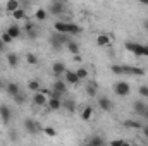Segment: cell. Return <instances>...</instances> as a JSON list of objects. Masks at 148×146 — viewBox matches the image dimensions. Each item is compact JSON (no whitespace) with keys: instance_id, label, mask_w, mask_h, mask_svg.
<instances>
[{"instance_id":"16","label":"cell","mask_w":148,"mask_h":146,"mask_svg":"<svg viewBox=\"0 0 148 146\" xmlns=\"http://www.w3.org/2000/svg\"><path fill=\"white\" fill-rule=\"evenodd\" d=\"M53 91H57V93H60V95H64L66 91H67V86H66V83L64 81H55L53 83Z\"/></svg>"},{"instance_id":"25","label":"cell","mask_w":148,"mask_h":146,"mask_svg":"<svg viewBox=\"0 0 148 146\" xmlns=\"http://www.w3.org/2000/svg\"><path fill=\"white\" fill-rule=\"evenodd\" d=\"M103 143H105V141H103L102 136H93V138L88 139V145H91V146H98V145H103Z\"/></svg>"},{"instance_id":"19","label":"cell","mask_w":148,"mask_h":146,"mask_svg":"<svg viewBox=\"0 0 148 146\" xmlns=\"http://www.w3.org/2000/svg\"><path fill=\"white\" fill-rule=\"evenodd\" d=\"M16 9H19V0H7V3H5V10L12 14Z\"/></svg>"},{"instance_id":"37","label":"cell","mask_w":148,"mask_h":146,"mask_svg":"<svg viewBox=\"0 0 148 146\" xmlns=\"http://www.w3.org/2000/svg\"><path fill=\"white\" fill-rule=\"evenodd\" d=\"M138 91H140V95H141V96L148 98V86H140V89H138Z\"/></svg>"},{"instance_id":"9","label":"cell","mask_w":148,"mask_h":146,"mask_svg":"<svg viewBox=\"0 0 148 146\" xmlns=\"http://www.w3.org/2000/svg\"><path fill=\"white\" fill-rule=\"evenodd\" d=\"M66 64H62V62H53V65H52V72L55 74L57 77H60V76H64L66 74Z\"/></svg>"},{"instance_id":"10","label":"cell","mask_w":148,"mask_h":146,"mask_svg":"<svg viewBox=\"0 0 148 146\" xmlns=\"http://www.w3.org/2000/svg\"><path fill=\"white\" fill-rule=\"evenodd\" d=\"M134 112L138 113V115H141V117H148V107L143 103V102H134Z\"/></svg>"},{"instance_id":"8","label":"cell","mask_w":148,"mask_h":146,"mask_svg":"<svg viewBox=\"0 0 148 146\" xmlns=\"http://www.w3.org/2000/svg\"><path fill=\"white\" fill-rule=\"evenodd\" d=\"M10 117H12L10 108H9L7 105H0V119H2V122H3V124H7V122L10 120Z\"/></svg>"},{"instance_id":"39","label":"cell","mask_w":148,"mask_h":146,"mask_svg":"<svg viewBox=\"0 0 148 146\" xmlns=\"http://www.w3.org/2000/svg\"><path fill=\"white\" fill-rule=\"evenodd\" d=\"M141 129H143V134H145V136L148 138V126H145V127H141Z\"/></svg>"},{"instance_id":"28","label":"cell","mask_w":148,"mask_h":146,"mask_svg":"<svg viewBox=\"0 0 148 146\" xmlns=\"http://www.w3.org/2000/svg\"><path fill=\"white\" fill-rule=\"evenodd\" d=\"M86 93H88L90 96H95V95H97V84H95V83H88V86H86Z\"/></svg>"},{"instance_id":"35","label":"cell","mask_w":148,"mask_h":146,"mask_svg":"<svg viewBox=\"0 0 148 146\" xmlns=\"http://www.w3.org/2000/svg\"><path fill=\"white\" fill-rule=\"evenodd\" d=\"M0 40H2V41H3L5 45H9V43H10V41H12L14 38H12V36H10V35H9V33H7V31H5V33L2 35V38H0Z\"/></svg>"},{"instance_id":"17","label":"cell","mask_w":148,"mask_h":146,"mask_svg":"<svg viewBox=\"0 0 148 146\" xmlns=\"http://www.w3.org/2000/svg\"><path fill=\"white\" fill-rule=\"evenodd\" d=\"M5 91H7V95H9V96H14V95H17L21 89H19V86H17L16 83H9V84L5 86Z\"/></svg>"},{"instance_id":"5","label":"cell","mask_w":148,"mask_h":146,"mask_svg":"<svg viewBox=\"0 0 148 146\" xmlns=\"http://www.w3.org/2000/svg\"><path fill=\"white\" fill-rule=\"evenodd\" d=\"M66 5H64V2H60V0H55L52 5H50V14H53V16H60L66 9H64Z\"/></svg>"},{"instance_id":"43","label":"cell","mask_w":148,"mask_h":146,"mask_svg":"<svg viewBox=\"0 0 148 146\" xmlns=\"http://www.w3.org/2000/svg\"><path fill=\"white\" fill-rule=\"evenodd\" d=\"M0 88H2V81H0Z\"/></svg>"},{"instance_id":"27","label":"cell","mask_w":148,"mask_h":146,"mask_svg":"<svg viewBox=\"0 0 148 146\" xmlns=\"http://www.w3.org/2000/svg\"><path fill=\"white\" fill-rule=\"evenodd\" d=\"M35 19L36 21H45L47 19V10L45 9H38L36 12H35Z\"/></svg>"},{"instance_id":"42","label":"cell","mask_w":148,"mask_h":146,"mask_svg":"<svg viewBox=\"0 0 148 146\" xmlns=\"http://www.w3.org/2000/svg\"><path fill=\"white\" fill-rule=\"evenodd\" d=\"M138 2H141L143 5H148V0H138Z\"/></svg>"},{"instance_id":"31","label":"cell","mask_w":148,"mask_h":146,"mask_svg":"<svg viewBox=\"0 0 148 146\" xmlns=\"http://www.w3.org/2000/svg\"><path fill=\"white\" fill-rule=\"evenodd\" d=\"M26 31H28V36L29 38H36V29H35V26H33L31 23L26 26Z\"/></svg>"},{"instance_id":"23","label":"cell","mask_w":148,"mask_h":146,"mask_svg":"<svg viewBox=\"0 0 148 146\" xmlns=\"http://www.w3.org/2000/svg\"><path fill=\"white\" fill-rule=\"evenodd\" d=\"M12 17H14L16 21H23V19L26 17V12H24V9H21V7H19V9H16V10L12 12Z\"/></svg>"},{"instance_id":"15","label":"cell","mask_w":148,"mask_h":146,"mask_svg":"<svg viewBox=\"0 0 148 146\" xmlns=\"http://www.w3.org/2000/svg\"><path fill=\"white\" fill-rule=\"evenodd\" d=\"M7 64L14 69V67H17L19 65V55L17 53H14V52H10V53H7Z\"/></svg>"},{"instance_id":"21","label":"cell","mask_w":148,"mask_h":146,"mask_svg":"<svg viewBox=\"0 0 148 146\" xmlns=\"http://www.w3.org/2000/svg\"><path fill=\"white\" fill-rule=\"evenodd\" d=\"M66 46H67V50H69L73 55H77V53H79V45H77L76 41H73V40H69V41L66 43Z\"/></svg>"},{"instance_id":"7","label":"cell","mask_w":148,"mask_h":146,"mask_svg":"<svg viewBox=\"0 0 148 146\" xmlns=\"http://www.w3.org/2000/svg\"><path fill=\"white\" fill-rule=\"evenodd\" d=\"M98 105H100V108L105 110V112H112L114 110V103H112L107 96H100L98 98Z\"/></svg>"},{"instance_id":"40","label":"cell","mask_w":148,"mask_h":146,"mask_svg":"<svg viewBox=\"0 0 148 146\" xmlns=\"http://www.w3.org/2000/svg\"><path fill=\"white\" fill-rule=\"evenodd\" d=\"M3 48H5V43H3V41L0 40V52H3Z\"/></svg>"},{"instance_id":"29","label":"cell","mask_w":148,"mask_h":146,"mask_svg":"<svg viewBox=\"0 0 148 146\" xmlns=\"http://www.w3.org/2000/svg\"><path fill=\"white\" fill-rule=\"evenodd\" d=\"M26 62H28L29 65H36L38 64V57L36 55H33V53H28V55H26Z\"/></svg>"},{"instance_id":"22","label":"cell","mask_w":148,"mask_h":146,"mask_svg":"<svg viewBox=\"0 0 148 146\" xmlns=\"http://www.w3.org/2000/svg\"><path fill=\"white\" fill-rule=\"evenodd\" d=\"M91 117H93V108L88 105V107H84L83 112H81V119H83V120H90Z\"/></svg>"},{"instance_id":"18","label":"cell","mask_w":148,"mask_h":146,"mask_svg":"<svg viewBox=\"0 0 148 146\" xmlns=\"http://www.w3.org/2000/svg\"><path fill=\"white\" fill-rule=\"evenodd\" d=\"M7 33H9L10 36H12L14 40H16V38H19V36H21V28H19L17 24H12V26H9Z\"/></svg>"},{"instance_id":"1","label":"cell","mask_w":148,"mask_h":146,"mask_svg":"<svg viewBox=\"0 0 148 146\" xmlns=\"http://www.w3.org/2000/svg\"><path fill=\"white\" fill-rule=\"evenodd\" d=\"M67 36H69V35H62V33H57V31H55V35L50 36V45H52L55 50H60V48L69 41Z\"/></svg>"},{"instance_id":"26","label":"cell","mask_w":148,"mask_h":146,"mask_svg":"<svg viewBox=\"0 0 148 146\" xmlns=\"http://www.w3.org/2000/svg\"><path fill=\"white\" fill-rule=\"evenodd\" d=\"M62 107L67 110V112H74L76 110V102L73 100H67V102H62Z\"/></svg>"},{"instance_id":"24","label":"cell","mask_w":148,"mask_h":146,"mask_svg":"<svg viewBox=\"0 0 148 146\" xmlns=\"http://www.w3.org/2000/svg\"><path fill=\"white\" fill-rule=\"evenodd\" d=\"M124 127H129V129H141L143 126L138 122V120H124Z\"/></svg>"},{"instance_id":"33","label":"cell","mask_w":148,"mask_h":146,"mask_svg":"<svg viewBox=\"0 0 148 146\" xmlns=\"http://www.w3.org/2000/svg\"><path fill=\"white\" fill-rule=\"evenodd\" d=\"M43 132H45L47 136H50V138H55V136H57V131H55L53 127H45Z\"/></svg>"},{"instance_id":"34","label":"cell","mask_w":148,"mask_h":146,"mask_svg":"<svg viewBox=\"0 0 148 146\" xmlns=\"http://www.w3.org/2000/svg\"><path fill=\"white\" fill-rule=\"evenodd\" d=\"M76 74H77V77H79V79H86V77H88V71H86L84 67L77 69V71H76Z\"/></svg>"},{"instance_id":"2","label":"cell","mask_w":148,"mask_h":146,"mask_svg":"<svg viewBox=\"0 0 148 146\" xmlns=\"http://www.w3.org/2000/svg\"><path fill=\"white\" fill-rule=\"evenodd\" d=\"M114 91H115L117 96H127L129 91H131V86H129V83H126V81H119V83L114 84Z\"/></svg>"},{"instance_id":"12","label":"cell","mask_w":148,"mask_h":146,"mask_svg":"<svg viewBox=\"0 0 148 146\" xmlns=\"http://www.w3.org/2000/svg\"><path fill=\"white\" fill-rule=\"evenodd\" d=\"M55 31L57 33H62V35H69V23H64V21H57L53 24Z\"/></svg>"},{"instance_id":"41","label":"cell","mask_w":148,"mask_h":146,"mask_svg":"<svg viewBox=\"0 0 148 146\" xmlns=\"http://www.w3.org/2000/svg\"><path fill=\"white\" fill-rule=\"evenodd\" d=\"M143 26H145V29H147V31H148V19H147V21H145V23H143Z\"/></svg>"},{"instance_id":"36","label":"cell","mask_w":148,"mask_h":146,"mask_svg":"<svg viewBox=\"0 0 148 146\" xmlns=\"http://www.w3.org/2000/svg\"><path fill=\"white\" fill-rule=\"evenodd\" d=\"M110 71L114 74H119V76H122V65H117V64H115V65H112L110 67Z\"/></svg>"},{"instance_id":"11","label":"cell","mask_w":148,"mask_h":146,"mask_svg":"<svg viewBox=\"0 0 148 146\" xmlns=\"http://www.w3.org/2000/svg\"><path fill=\"white\" fill-rule=\"evenodd\" d=\"M47 102H48V98H47L43 93L35 91V95H33V103H35V105H38V107H43V105H47Z\"/></svg>"},{"instance_id":"32","label":"cell","mask_w":148,"mask_h":146,"mask_svg":"<svg viewBox=\"0 0 148 146\" xmlns=\"http://www.w3.org/2000/svg\"><path fill=\"white\" fill-rule=\"evenodd\" d=\"M12 98H14V100H16V103H19V105H23V103H24V100H26V96H24L21 91H19L17 95H14Z\"/></svg>"},{"instance_id":"4","label":"cell","mask_w":148,"mask_h":146,"mask_svg":"<svg viewBox=\"0 0 148 146\" xmlns=\"http://www.w3.org/2000/svg\"><path fill=\"white\" fill-rule=\"evenodd\" d=\"M47 105H48V108L50 110H60L62 108V98L60 96H50L48 98V102H47Z\"/></svg>"},{"instance_id":"6","label":"cell","mask_w":148,"mask_h":146,"mask_svg":"<svg viewBox=\"0 0 148 146\" xmlns=\"http://www.w3.org/2000/svg\"><path fill=\"white\" fill-rule=\"evenodd\" d=\"M122 74H129V76H145V71L140 67H133V65H122Z\"/></svg>"},{"instance_id":"13","label":"cell","mask_w":148,"mask_h":146,"mask_svg":"<svg viewBox=\"0 0 148 146\" xmlns=\"http://www.w3.org/2000/svg\"><path fill=\"white\" fill-rule=\"evenodd\" d=\"M24 129H26V132L35 134V132L38 131V124L33 120V119H26V120H24Z\"/></svg>"},{"instance_id":"20","label":"cell","mask_w":148,"mask_h":146,"mask_svg":"<svg viewBox=\"0 0 148 146\" xmlns=\"http://www.w3.org/2000/svg\"><path fill=\"white\" fill-rule=\"evenodd\" d=\"M110 43V36L109 35H98L97 36V45L98 46H107Z\"/></svg>"},{"instance_id":"38","label":"cell","mask_w":148,"mask_h":146,"mask_svg":"<svg viewBox=\"0 0 148 146\" xmlns=\"http://www.w3.org/2000/svg\"><path fill=\"white\" fill-rule=\"evenodd\" d=\"M124 143H126L124 139H114L112 141V145H124Z\"/></svg>"},{"instance_id":"30","label":"cell","mask_w":148,"mask_h":146,"mask_svg":"<svg viewBox=\"0 0 148 146\" xmlns=\"http://www.w3.org/2000/svg\"><path fill=\"white\" fill-rule=\"evenodd\" d=\"M28 89H29V91H38V89H40V83H38L36 79L29 81V83H28Z\"/></svg>"},{"instance_id":"14","label":"cell","mask_w":148,"mask_h":146,"mask_svg":"<svg viewBox=\"0 0 148 146\" xmlns=\"http://www.w3.org/2000/svg\"><path fill=\"white\" fill-rule=\"evenodd\" d=\"M66 83H69V84H77L81 79L77 77V74H76V71H66Z\"/></svg>"},{"instance_id":"3","label":"cell","mask_w":148,"mask_h":146,"mask_svg":"<svg viewBox=\"0 0 148 146\" xmlns=\"http://www.w3.org/2000/svg\"><path fill=\"white\" fill-rule=\"evenodd\" d=\"M126 50H129L133 55L136 57H143V45L141 43H136V41H126Z\"/></svg>"}]
</instances>
